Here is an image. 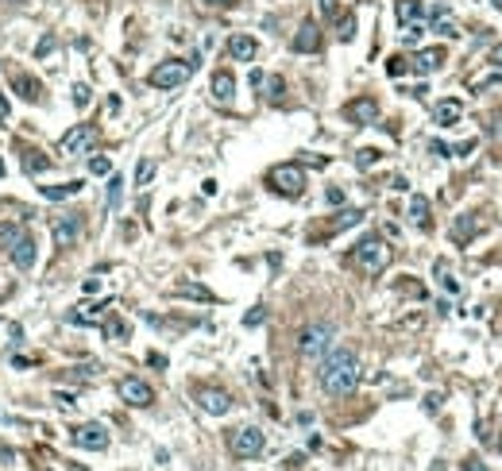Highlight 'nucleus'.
Wrapping results in <instances>:
<instances>
[{
	"label": "nucleus",
	"instance_id": "1",
	"mask_svg": "<svg viewBox=\"0 0 502 471\" xmlns=\"http://www.w3.org/2000/svg\"><path fill=\"white\" fill-rule=\"evenodd\" d=\"M317 379H321V390L333 394V398L352 394L355 386H359V355H355L352 348H328L325 359H321Z\"/></svg>",
	"mask_w": 502,
	"mask_h": 471
},
{
	"label": "nucleus",
	"instance_id": "2",
	"mask_svg": "<svg viewBox=\"0 0 502 471\" xmlns=\"http://www.w3.org/2000/svg\"><path fill=\"white\" fill-rule=\"evenodd\" d=\"M355 266L364 271V275H383L386 263H390V247L383 244V236H364L359 244H355Z\"/></svg>",
	"mask_w": 502,
	"mask_h": 471
},
{
	"label": "nucleus",
	"instance_id": "3",
	"mask_svg": "<svg viewBox=\"0 0 502 471\" xmlns=\"http://www.w3.org/2000/svg\"><path fill=\"white\" fill-rule=\"evenodd\" d=\"M333 336H336V328L328 321L306 324V328L297 333V352H302V359H321V355L333 348Z\"/></svg>",
	"mask_w": 502,
	"mask_h": 471
},
{
	"label": "nucleus",
	"instance_id": "4",
	"mask_svg": "<svg viewBox=\"0 0 502 471\" xmlns=\"http://www.w3.org/2000/svg\"><path fill=\"white\" fill-rule=\"evenodd\" d=\"M266 186L275 189L278 197H302V193H306V170L297 167V163L271 167V174H266Z\"/></svg>",
	"mask_w": 502,
	"mask_h": 471
},
{
	"label": "nucleus",
	"instance_id": "5",
	"mask_svg": "<svg viewBox=\"0 0 502 471\" xmlns=\"http://www.w3.org/2000/svg\"><path fill=\"white\" fill-rule=\"evenodd\" d=\"M194 66H197V59H167V62H158L155 70L147 74V85H155V89H178L182 81L194 74Z\"/></svg>",
	"mask_w": 502,
	"mask_h": 471
},
{
	"label": "nucleus",
	"instance_id": "6",
	"mask_svg": "<svg viewBox=\"0 0 502 471\" xmlns=\"http://www.w3.org/2000/svg\"><path fill=\"white\" fill-rule=\"evenodd\" d=\"M266 444V437L255 429V425H244V429H236L232 437H228V448H232V456H240V460H251V456H259Z\"/></svg>",
	"mask_w": 502,
	"mask_h": 471
},
{
	"label": "nucleus",
	"instance_id": "7",
	"mask_svg": "<svg viewBox=\"0 0 502 471\" xmlns=\"http://www.w3.org/2000/svg\"><path fill=\"white\" fill-rule=\"evenodd\" d=\"M116 394H120V402L136 406V410H147V406L155 402V390H151L143 379H136V375H124L116 383Z\"/></svg>",
	"mask_w": 502,
	"mask_h": 471
},
{
	"label": "nucleus",
	"instance_id": "8",
	"mask_svg": "<svg viewBox=\"0 0 502 471\" xmlns=\"http://www.w3.org/2000/svg\"><path fill=\"white\" fill-rule=\"evenodd\" d=\"M70 441L78 444V448H85V452H105L109 448V429L101 421H85V425H78V429L70 432Z\"/></svg>",
	"mask_w": 502,
	"mask_h": 471
},
{
	"label": "nucleus",
	"instance_id": "9",
	"mask_svg": "<svg viewBox=\"0 0 502 471\" xmlns=\"http://www.w3.org/2000/svg\"><path fill=\"white\" fill-rule=\"evenodd\" d=\"M97 128L93 124H78V128H70L66 136H62V151L66 155H89V151L97 147Z\"/></svg>",
	"mask_w": 502,
	"mask_h": 471
},
{
	"label": "nucleus",
	"instance_id": "10",
	"mask_svg": "<svg viewBox=\"0 0 502 471\" xmlns=\"http://www.w3.org/2000/svg\"><path fill=\"white\" fill-rule=\"evenodd\" d=\"M50 236L59 247H74L81 240V216L78 213H59L50 220Z\"/></svg>",
	"mask_w": 502,
	"mask_h": 471
},
{
	"label": "nucleus",
	"instance_id": "11",
	"mask_svg": "<svg viewBox=\"0 0 502 471\" xmlns=\"http://www.w3.org/2000/svg\"><path fill=\"white\" fill-rule=\"evenodd\" d=\"M197 406L205 413H213V417H224V413L232 410V394L220 390V386H201V390H197Z\"/></svg>",
	"mask_w": 502,
	"mask_h": 471
},
{
	"label": "nucleus",
	"instance_id": "12",
	"mask_svg": "<svg viewBox=\"0 0 502 471\" xmlns=\"http://www.w3.org/2000/svg\"><path fill=\"white\" fill-rule=\"evenodd\" d=\"M394 16H398L402 28H414V23H425V28H429V4H425V0H398V4H394Z\"/></svg>",
	"mask_w": 502,
	"mask_h": 471
},
{
	"label": "nucleus",
	"instance_id": "13",
	"mask_svg": "<svg viewBox=\"0 0 502 471\" xmlns=\"http://www.w3.org/2000/svg\"><path fill=\"white\" fill-rule=\"evenodd\" d=\"M479 228H483V220H479V213H463V216H456V224H452V244L456 247H468L479 236Z\"/></svg>",
	"mask_w": 502,
	"mask_h": 471
},
{
	"label": "nucleus",
	"instance_id": "14",
	"mask_svg": "<svg viewBox=\"0 0 502 471\" xmlns=\"http://www.w3.org/2000/svg\"><path fill=\"white\" fill-rule=\"evenodd\" d=\"M290 47H294L297 54H317V50H321V28H317L313 20H306L302 28H297V35H294Z\"/></svg>",
	"mask_w": 502,
	"mask_h": 471
},
{
	"label": "nucleus",
	"instance_id": "15",
	"mask_svg": "<svg viewBox=\"0 0 502 471\" xmlns=\"http://www.w3.org/2000/svg\"><path fill=\"white\" fill-rule=\"evenodd\" d=\"M12 93L28 101V105H35V101H43V81L31 78V74H12Z\"/></svg>",
	"mask_w": 502,
	"mask_h": 471
},
{
	"label": "nucleus",
	"instance_id": "16",
	"mask_svg": "<svg viewBox=\"0 0 502 471\" xmlns=\"http://www.w3.org/2000/svg\"><path fill=\"white\" fill-rule=\"evenodd\" d=\"M8 255H12V263L20 266V271H31V266H35V240H31V232H23L20 240L8 247Z\"/></svg>",
	"mask_w": 502,
	"mask_h": 471
},
{
	"label": "nucleus",
	"instance_id": "17",
	"mask_svg": "<svg viewBox=\"0 0 502 471\" xmlns=\"http://www.w3.org/2000/svg\"><path fill=\"white\" fill-rule=\"evenodd\" d=\"M344 116L352 120V124H375V120H379V105H375L371 97H359L344 108Z\"/></svg>",
	"mask_w": 502,
	"mask_h": 471
},
{
	"label": "nucleus",
	"instance_id": "18",
	"mask_svg": "<svg viewBox=\"0 0 502 471\" xmlns=\"http://www.w3.org/2000/svg\"><path fill=\"white\" fill-rule=\"evenodd\" d=\"M444 66V50L441 47H429V50H417L414 59H410V70L414 74H433V70Z\"/></svg>",
	"mask_w": 502,
	"mask_h": 471
},
{
	"label": "nucleus",
	"instance_id": "19",
	"mask_svg": "<svg viewBox=\"0 0 502 471\" xmlns=\"http://www.w3.org/2000/svg\"><path fill=\"white\" fill-rule=\"evenodd\" d=\"M255 54H259V43L251 35H232L228 39V59L232 62H251Z\"/></svg>",
	"mask_w": 502,
	"mask_h": 471
},
{
	"label": "nucleus",
	"instance_id": "20",
	"mask_svg": "<svg viewBox=\"0 0 502 471\" xmlns=\"http://www.w3.org/2000/svg\"><path fill=\"white\" fill-rule=\"evenodd\" d=\"M209 93H213V101L228 105V101L236 97V78H232L228 70H217V74H213V85H209Z\"/></svg>",
	"mask_w": 502,
	"mask_h": 471
},
{
	"label": "nucleus",
	"instance_id": "21",
	"mask_svg": "<svg viewBox=\"0 0 502 471\" xmlns=\"http://www.w3.org/2000/svg\"><path fill=\"white\" fill-rule=\"evenodd\" d=\"M460 116H463V105H460V101H441V105L433 108V120L441 124V128H456V124H460Z\"/></svg>",
	"mask_w": 502,
	"mask_h": 471
},
{
	"label": "nucleus",
	"instance_id": "22",
	"mask_svg": "<svg viewBox=\"0 0 502 471\" xmlns=\"http://www.w3.org/2000/svg\"><path fill=\"white\" fill-rule=\"evenodd\" d=\"M109 305H112V302L85 305V309H78V313H70L66 321H70V324H97V321H105V313H109Z\"/></svg>",
	"mask_w": 502,
	"mask_h": 471
},
{
	"label": "nucleus",
	"instance_id": "23",
	"mask_svg": "<svg viewBox=\"0 0 502 471\" xmlns=\"http://www.w3.org/2000/svg\"><path fill=\"white\" fill-rule=\"evenodd\" d=\"M174 297H194V302H217V294L201 282H178L174 286Z\"/></svg>",
	"mask_w": 502,
	"mask_h": 471
},
{
	"label": "nucleus",
	"instance_id": "24",
	"mask_svg": "<svg viewBox=\"0 0 502 471\" xmlns=\"http://www.w3.org/2000/svg\"><path fill=\"white\" fill-rule=\"evenodd\" d=\"M43 197L47 201H66V197H78L81 193V182L74 178V182H59V186H39Z\"/></svg>",
	"mask_w": 502,
	"mask_h": 471
},
{
	"label": "nucleus",
	"instance_id": "25",
	"mask_svg": "<svg viewBox=\"0 0 502 471\" xmlns=\"http://www.w3.org/2000/svg\"><path fill=\"white\" fill-rule=\"evenodd\" d=\"M120 201H124V178L112 174L109 178V189H105V209H109V213H116Z\"/></svg>",
	"mask_w": 502,
	"mask_h": 471
},
{
	"label": "nucleus",
	"instance_id": "26",
	"mask_svg": "<svg viewBox=\"0 0 502 471\" xmlns=\"http://www.w3.org/2000/svg\"><path fill=\"white\" fill-rule=\"evenodd\" d=\"M410 216H414V224H417V228H429V201H425L421 193L410 197Z\"/></svg>",
	"mask_w": 502,
	"mask_h": 471
},
{
	"label": "nucleus",
	"instance_id": "27",
	"mask_svg": "<svg viewBox=\"0 0 502 471\" xmlns=\"http://www.w3.org/2000/svg\"><path fill=\"white\" fill-rule=\"evenodd\" d=\"M50 167V158H43V151H23V170H28V174H43V170Z\"/></svg>",
	"mask_w": 502,
	"mask_h": 471
},
{
	"label": "nucleus",
	"instance_id": "28",
	"mask_svg": "<svg viewBox=\"0 0 502 471\" xmlns=\"http://www.w3.org/2000/svg\"><path fill=\"white\" fill-rule=\"evenodd\" d=\"M359 220H364V209H344V213H336V220H333V232H344V228L359 224Z\"/></svg>",
	"mask_w": 502,
	"mask_h": 471
},
{
	"label": "nucleus",
	"instance_id": "29",
	"mask_svg": "<svg viewBox=\"0 0 502 471\" xmlns=\"http://www.w3.org/2000/svg\"><path fill=\"white\" fill-rule=\"evenodd\" d=\"M155 158H139V167H136V186L143 189V186H151V178H155Z\"/></svg>",
	"mask_w": 502,
	"mask_h": 471
},
{
	"label": "nucleus",
	"instance_id": "30",
	"mask_svg": "<svg viewBox=\"0 0 502 471\" xmlns=\"http://www.w3.org/2000/svg\"><path fill=\"white\" fill-rule=\"evenodd\" d=\"M23 232H28V228H23V224H0V247L8 251V247L16 244V240H20Z\"/></svg>",
	"mask_w": 502,
	"mask_h": 471
},
{
	"label": "nucleus",
	"instance_id": "31",
	"mask_svg": "<svg viewBox=\"0 0 502 471\" xmlns=\"http://www.w3.org/2000/svg\"><path fill=\"white\" fill-rule=\"evenodd\" d=\"M101 328H105V336H109V340H128V324L116 321V317H112V321H101Z\"/></svg>",
	"mask_w": 502,
	"mask_h": 471
},
{
	"label": "nucleus",
	"instance_id": "32",
	"mask_svg": "<svg viewBox=\"0 0 502 471\" xmlns=\"http://www.w3.org/2000/svg\"><path fill=\"white\" fill-rule=\"evenodd\" d=\"M437 275H441V286L448 290V294H460V282L448 275V263H437Z\"/></svg>",
	"mask_w": 502,
	"mask_h": 471
},
{
	"label": "nucleus",
	"instance_id": "33",
	"mask_svg": "<svg viewBox=\"0 0 502 471\" xmlns=\"http://www.w3.org/2000/svg\"><path fill=\"white\" fill-rule=\"evenodd\" d=\"M89 101H93V89H89L85 81H78V85H74V105H78V108H89Z\"/></svg>",
	"mask_w": 502,
	"mask_h": 471
},
{
	"label": "nucleus",
	"instance_id": "34",
	"mask_svg": "<svg viewBox=\"0 0 502 471\" xmlns=\"http://www.w3.org/2000/svg\"><path fill=\"white\" fill-rule=\"evenodd\" d=\"M89 170H93V174H112V158L109 155H93L89 158Z\"/></svg>",
	"mask_w": 502,
	"mask_h": 471
},
{
	"label": "nucleus",
	"instance_id": "35",
	"mask_svg": "<svg viewBox=\"0 0 502 471\" xmlns=\"http://www.w3.org/2000/svg\"><path fill=\"white\" fill-rule=\"evenodd\" d=\"M375 163H379V151H375V147H364L359 155H355V167H359V170L375 167Z\"/></svg>",
	"mask_w": 502,
	"mask_h": 471
},
{
	"label": "nucleus",
	"instance_id": "36",
	"mask_svg": "<svg viewBox=\"0 0 502 471\" xmlns=\"http://www.w3.org/2000/svg\"><path fill=\"white\" fill-rule=\"evenodd\" d=\"M336 35H340V43H348L355 35V16H344V20L336 23Z\"/></svg>",
	"mask_w": 502,
	"mask_h": 471
},
{
	"label": "nucleus",
	"instance_id": "37",
	"mask_svg": "<svg viewBox=\"0 0 502 471\" xmlns=\"http://www.w3.org/2000/svg\"><path fill=\"white\" fill-rule=\"evenodd\" d=\"M386 74H390V78H402V74H410V59H390V62H386Z\"/></svg>",
	"mask_w": 502,
	"mask_h": 471
},
{
	"label": "nucleus",
	"instance_id": "38",
	"mask_svg": "<svg viewBox=\"0 0 502 471\" xmlns=\"http://www.w3.org/2000/svg\"><path fill=\"white\" fill-rule=\"evenodd\" d=\"M282 89H286V81L278 78V74H275V78H266V97H271V101H282Z\"/></svg>",
	"mask_w": 502,
	"mask_h": 471
},
{
	"label": "nucleus",
	"instance_id": "39",
	"mask_svg": "<svg viewBox=\"0 0 502 471\" xmlns=\"http://www.w3.org/2000/svg\"><path fill=\"white\" fill-rule=\"evenodd\" d=\"M263 321H266V309H263V305H255V309H251V313L244 317L247 328H255V324H263Z\"/></svg>",
	"mask_w": 502,
	"mask_h": 471
},
{
	"label": "nucleus",
	"instance_id": "40",
	"mask_svg": "<svg viewBox=\"0 0 502 471\" xmlns=\"http://www.w3.org/2000/svg\"><path fill=\"white\" fill-rule=\"evenodd\" d=\"M444 394H425V413H441Z\"/></svg>",
	"mask_w": 502,
	"mask_h": 471
},
{
	"label": "nucleus",
	"instance_id": "41",
	"mask_svg": "<svg viewBox=\"0 0 502 471\" xmlns=\"http://www.w3.org/2000/svg\"><path fill=\"white\" fill-rule=\"evenodd\" d=\"M54 47H59V43H54V35H47V39L35 47V54H39V59H47V54H54Z\"/></svg>",
	"mask_w": 502,
	"mask_h": 471
},
{
	"label": "nucleus",
	"instance_id": "42",
	"mask_svg": "<svg viewBox=\"0 0 502 471\" xmlns=\"http://www.w3.org/2000/svg\"><path fill=\"white\" fill-rule=\"evenodd\" d=\"M325 201H328V205H344V189L328 186V189H325Z\"/></svg>",
	"mask_w": 502,
	"mask_h": 471
},
{
	"label": "nucleus",
	"instance_id": "43",
	"mask_svg": "<svg viewBox=\"0 0 502 471\" xmlns=\"http://www.w3.org/2000/svg\"><path fill=\"white\" fill-rule=\"evenodd\" d=\"M54 402H59V406H74V402H78V394H70V390H54Z\"/></svg>",
	"mask_w": 502,
	"mask_h": 471
},
{
	"label": "nucleus",
	"instance_id": "44",
	"mask_svg": "<svg viewBox=\"0 0 502 471\" xmlns=\"http://www.w3.org/2000/svg\"><path fill=\"white\" fill-rule=\"evenodd\" d=\"M251 85H255V89L266 85V74H263V70H251Z\"/></svg>",
	"mask_w": 502,
	"mask_h": 471
},
{
	"label": "nucleus",
	"instance_id": "45",
	"mask_svg": "<svg viewBox=\"0 0 502 471\" xmlns=\"http://www.w3.org/2000/svg\"><path fill=\"white\" fill-rule=\"evenodd\" d=\"M390 189H410V182H406L402 174H394V178H390Z\"/></svg>",
	"mask_w": 502,
	"mask_h": 471
},
{
	"label": "nucleus",
	"instance_id": "46",
	"mask_svg": "<svg viewBox=\"0 0 502 471\" xmlns=\"http://www.w3.org/2000/svg\"><path fill=\"white\" fill-rule=\"evenodd\" d=\"M429 147H433L441 158H448V155H452V147H444V143H437V139H433V143H429Z\"/></svg>",
	"mask_w": 502,
	"mask_h": 471
},
{
	"label": "nucleus",
	"instance_id": "47",
	"mask_svg": "<svg viewBox=\"0 0 502 471\" xmlns=\"http://www.w3.org/2000/svg\"><path fill=\"white\" fill-rule=\"evenodd\" d=\"M81 290H85V294H97L101 282H97V278H85V286H81Z\"/></svg>",
	"mask_w": 502,
	"mask_h": 471
},
{
	"label": "nucleus",
	"instance_id": "48",
	"mask_svg": "<svg viewBox=\"0 0 502 471\" xmlns=\"http://www.w3.org/2000/svg\"><path fill=\"white\" fill-rule=\"evenodd\" d=\"M205 4H213V8H236V0H205Z\"/></svg>",
	"mask_w": 502,
	"mask_h": 471
},
{
	"label": "nucleus",
	"instance_id": "49",
	"mask_svg": "<svg viewBox=\"0 0 502 471\" xmlns=\"http://www.w3.org/2000/svg\"><path fill=\"white\" fill-rule=\"evenodd\" d=\"M147 364H151V367H167V359H163L158 352H151V355H147Z\"/></svg>",
	"mask_w": 502,
	"mask_h": 471
},
{
	"label": "nucleus",
	"instance_id": "50",
	"mask_svg": "<svg viewBox=\"0 0 502 471\" xmlns=\"http://www.w3.org/2000/svg\"><path fill=\"white\" fill-rule=\"evenodd\" d=\"M491 62H494V66H499V70H502V43H499V47H494V50H491Z\"/></svg>",
	"mask_w": 502,
	"mask_h": 471
},
{
	"label": "nucleus",
	"instance_id": "51",
	"mask_svg": "<svg viewBox=\"0 0 502 471\" xmlns=\"http://www.w3.org/2000/svg\"><path fill=\"white\" fill-rule=\"evenodd\" d=\"M0 120H8V101H4V93H0Z\"/></svg>",
	"mask_w": 502,
	"mask_h": 471
},
{
	"label": "nucleus",
	"instance_id": "52",
	"mask_svg": "<svg viewBox=\"0 0 502 471\" xmlns=\"http://www.w3.org/2000/svg\"><path fill=\"white\" fill-rule=\"evenodd\" d=\"M0 460H4V463H12V452L4 448V444H0Z\"/></svg>",
	"mask_w": 502,
	"mask_h": 471
},
{
	"label": "nucleus",
	"instance_id": "53",
	"mask_svg": "<svg viewBox=\"0 0 502 471\" xmlns=\"http://www.w3.org/2000/svg\"><path fill=\"white\" fill-rule=\"evenodd\" d=\"M463 468H468V471H483V468H479V463H475V460H468V463H463Z\"/></svg>",
	"mask_w": 502,
	"mask_h": 471
},
{
	"label": "nucleus",
	"instance_id": "54",
	"mask_svg": "<svg viewBox=\"0 0 502 471\" xmlns=\"http://www.w3.org/2000/svg\"><path fill=\"white\" fill-rule=\"evenodd\" d=\"M0 174H4V163H0Z\"/></svg>",
	"mask_w": 502,
	"mask_h": 471
},
{
	"label": "nucleus",
	"instance_id": "55",
	"mask_svg": "<svg viewBox=\"0 0 502 471\" xmlns=\"http://www.w3.org/2000/svg\"><path fill=\"white\" fill-rule=\"evenodd\" d=\"M499 136H502V128H499Z\"/></svg>",
	"mask_w": 502,
	"mask_h": 471
},
{
	"label": "nucleus",
	"instance_id": "56",
	"mask_svg": "<svg viewBox=\"0 0 502 471\" xmlns=\"http://www.w3.org/2000/svg\"><path fill=\"white\" fill-rule=\"evenodd\" d=\"M0 324H4V321H0Z\"/></svg>",
	"mask_w": 502,
	"mask_h": 471
}]
</instances>
